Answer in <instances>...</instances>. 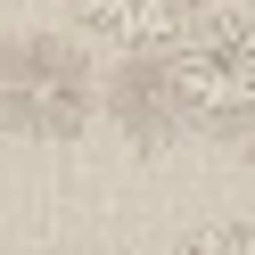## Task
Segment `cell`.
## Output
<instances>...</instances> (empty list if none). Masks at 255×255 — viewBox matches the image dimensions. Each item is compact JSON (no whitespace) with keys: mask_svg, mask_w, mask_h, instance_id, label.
<instances>
[{"mask_svg":"<svg viewBox=\"0 0 255 255\" xmlns=\"http://www.w3.org/2000/svg\"><path fill=\"white\" fill-rule=\"evenodd\" d=\"M165 99L189 124H255V17L198 8L165 41Z\"/></svg>","mask_w":255,"mask_h":255,"instance_id":"cell-1","label":"cell"},{"mask_svg":"<svg viewBox=\"0 0 255 255\" xmlns=\"http://www.w3.org/2000/svg\"><path fill=\"white\" fill-rule=\"evenodd\" d=\"M99 83H91V58L58 33H17L0 41V124L25 140H66L91 124Z\"/></svg>","mask_w":255,"mask_h":255,"instance_id":"cell-2","label":"cell"},{"mask_svg":"<svg viewBox=\"0 0 255 255\" xmlns=\"http://www.w3.org/2000/svg\"><path fill=\"white\" fill-rule=\"evenodd\" d=\"M198 8H206V0H74L83 33L116 41V50H165Z\"/></svg>","mask_w":255,"mask_h":255,"instance_id":"cell-3","label":"cell"},{"mask_svg":"<svg viewBox=\"0 0 255 255\" xmlns=\"http://www.w3.org/2000/svg\"><path fill=\"white\" fill-rule=\"evenodd\" d=\"M181 255H255V222H214V231H189Z\"/></svg>","mask_w":255,"mask_h":255,"instance_id":"cell-4","label":"cell"},{"mask_svg":"<svg viewBox=\"0 0 255 255\" xmlns=\"http://www.w3.org/2000/svg\"><path fill=\"white\" fill-rule=\"evenodd\" d=\"M247 17H255V0H247Z\"/></svg>","mask_w":255,"mask_h":255,"instance_id":"cell-5","label":"cell"}]
</instances>
